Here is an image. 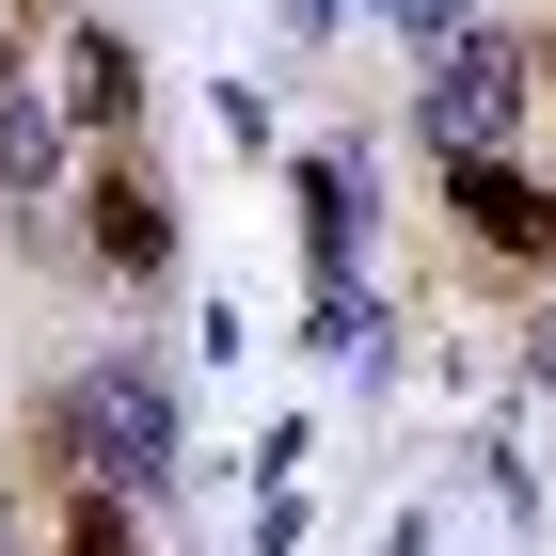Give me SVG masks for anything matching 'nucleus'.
<instances>
[{
  "label": "nucleus",
  "instance_id": "nucleus-7",
  "mask_svg": "<svg viewBox=\"0 0 556 556\" xmlns=\"http://www.w3.org/2000/svg\"><path fill=\"white\" fill-rule=\"evenodd\" d=\"M48 175H64V112L16 80V96H0V191H48Z\"/></svg>",
  "mask_w": 556,
  "mask_h": 556
},
{
  "label": "nucleus",
  "instance_id": "nucleus-3",
  "mask_svg": "<svg viewBox=\"0 0 556 556\" xmlns=\"http://www.w3.org/2000/svg\"><path fill=\"white\" fill-rule=\"evenodd\" d=\"M445 207H462L477 255H556V191L509 175V160H445Z\"/></svg>",
  "mask_w": 556,
  "mask_h": 556
},
{
  "label": "nucleus",
  "instance_id": "nucleus-4",
  "mask_svg": "<svg viewBox=\"0 0 556 556\" xmlns=\"http://www.w3.org/2000/svg\"><path fill=\"white\" fill-rule=\"evenodd\" d=\"M96 255H112V287H143V270H175V207H160V175H96Z\"/></svg>",
  "mask_w": 556,
  "mask_h": 556
},
{
  "label": "nucleus",
  "instance_id": "nucleus-13",
  "mask_svg": "<svg viewBox=\"0 0 556 556\" xmlns=\"http://www.w3.org/2000/svg\"><path fill=\"white\" fill-rule=\"evenodd\" d=\"M0 556H16V509H0Z\"/></svg>",
  "mask_w": 556,
  "mask_h": 556
},
{
  "label": "nucleus",
  "instance_id": "nucleus-9",
  "mask_svg": "<svg viewBox=\"0 0 556 556\" xmlns=\"http://www.w3.org/2000/svg\"><path fill=\"white\" fill-rule=\"evenodd\" d=\"M64 556H128V493H80V525H64Z\"/></svg>",
  "mask_w": 556,
  "mask_h": 556
},
{
  "label": "nucleus",
  "instance_id": "nucleus-1",
  "mask_svg": "<svg viewBox=\"0 0 556 556\" xmlns=\"http://www.w3.org/2000/svg\"><path fill=\"white\" fill-rule=\"evenodd\" d=\"M64 462H80V493H160L175 477V382L143 350H112V366L64 397Z\"/></svg>",
  "mask_w": 556,
  "mask_h": 556
},
{
  "label": "nucleus",
  "instance_id": "nucleus-12",
  "mask_svg": "<svg viewBox=\"0 0 556 556\" xmlns=\"http://www.w3.org/2000/svg\"><path fill=\"white\" fill-rule=\"evenodd\" d=\"M0 96H16V48H0Z\"/></svg>",
  "mask_w": 556,
  "mask_h": 556
},
{
  "label": "nucleus",
  "instance_id": "nucleus-10",
  "mask_svg": "<svg viewBox=\"0 0 556 556\" xmlns=\"http://www.w3.org/2000/svg\"><path fill=\"white\" fill-rule=\"evenodd\" d=\"M525 382H541V397H556V318H541V334H525Z\"/></svg>",
  "mask_w": 556,
  "mask_h": 556
},
{
  "label": "nucleus",
  "instance_id": "nucleus-6",
  "mask_svg": "<svg viewBox=\"0 0 556 556\" xmlns=\"http://www.w3.org/2000/svg\"><path fill=\"white\" fill-rule=\"evenodd\" d=\"M64 96H80L96 128H128V112H143V48H128V33H112V16H96V33H80V48H64Z\"/></svg>",
  "mask_w": 556,
  "mask_h": 556
},
{
  "label": "nucleus",
  "instance_id": "nucleus-11",
  "mask_svg": "<svg viewBox=\"0 0 556 556\" xmlns=\"http://www.w3.org/2000/svg\"><path fill=\"white\" fill-rule=\"evenodd\" d=\"M287 16H302V33H334V0H287Z\"/></svg>",
  "mask_w": 556,
  "mask_h": 556
},
{
  "label": "nucleus",
  "instance_id": "nucleus-5",
  "mask_svg": "<svg viewBox=\"0 0 556 556\" xmlns=\"http://www.w3.org/2000/svg\"><path fill=\"white\" fill-rule=\"evenodd\" d=\"M350 223H366V160H350V143H318V160H302V239H318V287H350Z\"/></svg>",
  "mask_w": 556,
  "mask_h": 556
},
{
  "label": "nucleus",
  "instance_id": "nucleus-8",
  "mask_svg": "<svg viewBox=\"0 0 556 556\" xmlns=\"http://www.w3.org/2000/svg\"><path fill=\"white\" fill-rule=\"evenodd\" d=\"M366 16H397L414 48H445V33H477V0H366Z\"/></svg>",
  "mask_w": 556,
  "mask_h": 556
},
{
  "label": "nucleus",
  "instance_id": "nucleus-2",
  "mask_svg": "<svg viewBox=\"0 0 556 556\" xmlns=\"http://www.w3.org/2000/svg\"><path fill=\"white\" fill-rule=\"evenodd\" d=\"M525 96H541V48H525V33H445L429 80H414V128L445 143V160H509Z\"/></svg>",
  "mask_w": 556,
  "mask_h": 556
}]
</instances>
